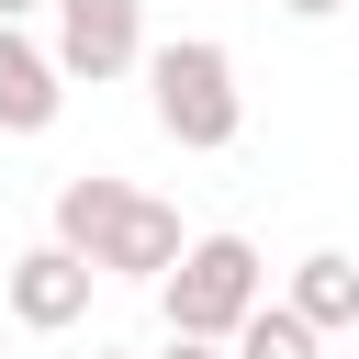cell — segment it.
<instances>
[{"instance_id": "obj_4", "label": "cell", "mask_w": 359, "mask_h": 359, "mask_svg": "<svg viewBox=\"0 0 359 359\" xmlns=\"http://www.w3.org/2000/svg\"><path fill=\"white\" fill-rule=\"evenodd\" d=\"M90 292H101V269H90L67 236H45V247H22V258L0 269V303H11V325H34V337L79 325V314H90Z\"/></svg>"}, {"instance_id": "obj_6", "label": "cell", "mask_w": 359, "mask_h": 359, "mask_svg": "<svg viewBox=\"0 0 359 359\" xmlns=\"http://www.w3.org/2000/svg\"><path fill=\"white\" fill-rule=\"evenodd\" d=\"M180 247H191V236H180V213H168L157 191H135V202H123V224L101 236V280H157Z\"/></svg>"}, {"instance_id": "obj_7", "label": "cell", "mask_w": 359, "mask_h": 359, "mask_svg": "<svg viewBox=\"0 0 359 359\" xmlns=\"http://www.w3.org/2000/svg\"><path fill=\"white\" fill-rule=\"evenodd\" d=\"M280 303H292L303 325H325V337H337V325H359V258H348V247H303Z\"/></svg>"}, {"instance_id": "obj_5", "label": "cell", "mask_w": 359, "mask_h": 359, "mask_svg": "<svg viewBox=\"0 0 359 359\" xmlns=\"http://www.w3.org/2000/svg\"><path fill=\"white\" fill-rule=\"evenodd\" d=\"M67 112V67L56 45H34L22 22H0V135H45Z\"/></svg>"}, {"instance_id": "obj_2", "label": "cell", "mask_w": 359, "mask_h": 359, "mask_svg": "<svg viewBox=\"0 0 359 359\" xmlns=\"http://www.w3.org/2000/svg\"><path fill=\"white\" fill-rule=\"evenodd\" d=\"M258 292H269V269H258L247 236H191V247L157 269V314H168L180 337H236Z\"/></svg>"}, {"instance_id": "obj_12", "label": "cell", "mask_w": 359, "mask_h": 359, "mask_svg": "<svg viewBox=\"0 0 359 359\" xmlns=\"http://www.w3.org/2000/svg\"><path fill=\"white\" fill-rule=\"evenodd\" d=\"M34 11H45V0H0V22H34Z\"/></svg>"}, {"instance_id": "obj_1", "label": "cell", "mask_w": 359, "mask_h": 359, "mask_svg": "<svg viewBox=\"0 0 359 359\" xmlns=\"http://www.w3.org/2000/svg\"><path fill=\"white\" fill-rule=\"evenodd\" d=\"M146 112H157V135H168V146H191V157L236 146V135H247L236 56H224L213 34H168V45H146Z\"/></svg>"}, {"instance_id": "obj_11", "label": "cell", "mask_w": 359, "mask_h": 359, "mask_svg": "<svg viewBox=\"0 0 359 359\" xmlns=\"http://www.w3.org/2000/svg\"><path fill=\"white\" fill-rule=\"evenodd\" d=\"M280 11H292V22H325V11H348V0H280Z\"/></svg>"}, {"instance_id": "obj_3", "label": "cell", "mask_w": 359, "mask_h": 359, "mask_svg": "<svg viewBox=\"0 0 359 359\" xmlns=\"http://www.w3.org/2000/svg\"><path fill=\"white\" fill-rule=\"evenodd\" d=\"M56 11V67L67 79H135L146 67V0H45Z\"/></svg>"}, {"instance_id": "obj_10", "label": "cell", "mask_w": 359, "mask_h": 359, "mask_svg": "<svg viewBox=\"0 0 359 359\" xmlns=\"http://www.w3.org/2000/svg\"><path fill=\"white\" fill-rule=\"evenodd\" d=\"M157 359H236V337H180V325H168V348H157Z\"/></svg>"}, {"instance_id": "obj_8", "label": "cell", "mask_w": 359, "mask_h": 359, "mask_svg": "<svg viewBox=\"0 0 359 359\" xmlns=\"http://www.w3.org/2000/svg\"><path fill=\"white\" fill-rule=\"evenodd\" d=\"M123 202H135V180H112V168H79V180H56V236L101 269V236L123 224Z\"/></svg>"}, {"instance_id": "obj_13", "label": "cell", "mask_w": 359, "mask_h": 359, "mask_svg": "<svg viewBox=\"0 0 359 359\" xmlns=\"http://www.w3.org/2000/svg\"><path fill=\"white\" fill-rule=\"evenodd\" d=\"M90 359H135V348H90Z\"/></svg>"}, {"instance_id": "obj_9", "label": "cell", "mask_w": 359, "mask_h": 359, "mask_svg": "<svg viewBox=\"0 0 359 359\" xmlns=\"http://www.w3.org/2000/svg\"><path fill=\"white\" fill-rule=\"evenodd\" d=\"M314 348H325V325H303V314L269 303V292H258L247 325H236V359H314Z\"/></svg>"}]
</instances>
